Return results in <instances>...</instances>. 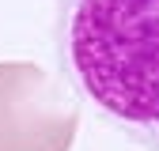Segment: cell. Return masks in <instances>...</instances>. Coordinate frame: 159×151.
Instances as JSON below:
<instances>
[{
    "label": "cell",
    "instance_id": "1",
    "mask_svg": "<svg viewBox=\"0 0 159 151\" xmlns=\"http://www.w3.org/2000/svg\"><path fill=\"white\" fill-rule=\"evenodd\" d=\"M68 61L106 113L159 147V0H76Z\"/></svg>",
    "mask_w": 159,
    "mask_h": 151
},
{
    "label": "cell",
    "instance_id": "2",
    "mask_svg": "<svg viewBox=\"0 0 159 151\" xmlns=\"http://www.w3.org/2000/svg\"><path fill=\"white\" fill-rule=\"evenodd\" d=\"M80 106L30 61H0V151H68Z\"/></svg>",
    "mask_w": 159,
    "mask_h": 151
}]
</instances>
